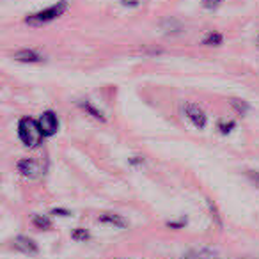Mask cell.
Segmentation results:
<instances>
[{
  "label": "cell",
  "mask_w": 259,
  "mask_h": 259,
  "mask_svg": "<svg viewBox=\"0 0 259 259\" xmlns=\"http://www.w3.org/2000/svg\"><path fill=\"white\" fill-rule=\"evenodd\" d=\"M18 137L27 148H37L45 139L39 121H34L32 117H23L18 122Z\"/></svg>",
  "instance_id": "obj_1"
},
{
  "label": "cell",
  "mask_w": 259,
  "mask_h": 259,
  "mask_svg": "<svg viewBox=\"0 0 259 259\" xmlns=\"http://www.w3.org/2000/svg\"><path fill=\"white\" fill-rule=\"evenodd\" d=\"M68 8H69L68 0H59L57 4L50 6V8L43 9V11H39V13H34V15L27 16L25 23L30 27H43V25H47V23L57 20L59 16L64 15V13L68 11Z\"/></svg>",
  "instance_id": "obj_2"
},
{
  "label": "cell",
  "mask_w": 259,
  "mask_h": 259,
  "mask_svg": "<svg viewBox=\"0 0 259 259\" xmlns=\"http://www.w3.org/2000/svg\"><path fill=\"white\" fill-rule=\"evenodd\" d=\"M185 110V115H187L188 119L192 121V124L195 126V128L202 130L206 126V122H208V115H206V112L202 110L199 105L195 103H185L183 107Z\"/></svg>",
  "instance_id": "obj_3"
},
{
  "label": "cell",
  "mask_w": 259,
  "mask_h": 259,
  "mask_svg": "<svg viewBox=\"0 0 259 259\" xmlns=\"http://www.w3.org/2000/svg\"><path fill=\"white\" fill-rule=\"evenodd\" d=\"M39 126L41 130H43L45 137H52V135H55L59 132V119L57 115L54 114V112H43L39 117Z\"/></svg>",
  "instance_id": "obj_4"
},
{
  "label": "cell",
  "mask_w": 259,
  "mask_h": 259,
  "mask_svg": "<svg viewBox=\"0 0 259 259\" xmlns=\"http://www.w3.org/2000/svg\"><path fill=\"white\" fill-rule=\"evenodd\" d=\"M11 247L15 250L22 252V254H29V255H36L39 252L37 248V243L29 236H16L15 240L11 241Z\"/></svg>",
  "instance_id": "obj_5"
},
{
  "label": "cell",
  "mask_w": 259,
  "mask_h": 259,
  "mask_svg": "<svg viewBox=\"0 0 259 259\" xmlns=\"http://www.w3.org/2000/svg\"><path fill=\"white\" fill-rule=\"evenodd\" d=\"M18 172L22 174L23 178H29V180H34V178L39 176V163L34 162L32 158H23L18 162Z\"/></svg>",
  "instance_id": "obj_6"
},
{
  "label": "cell",
  "mask_w": 259,
  "mask_h": 259,
  "mask_svg": "<svg viewBox=\"0 0 259 259\" xmlns=\"http://www.w3.org/2000/svg\"><path fill=\"white\" fill-rule=\"evenodd\" d=\"M13 59L18 62H25V64H34V62L43 61V55L36 50H30V48H22V50L13 54Z\"/></svg>",
  "instance_id": "obj_7"
},
{
  "label": "cell",
  "mask_w": 259,
  "mask_h": 259,
  "mask_svg": "<svg viewBox=\"0 0 259 259\" xmlns=\"http://www.w3.org/2000/svg\"><path fill=\"white\" fill-rule=\"evenodd\" d=\"M98 222L107 224V226L119 227V229L128 227V220H126L122 215H117V213H101V215L98 217Z\"/></svg>",
  "instance_id": "obj_8"
},
{
  "label": "cell",
  "mask_w": 259,
  "mask_h": 259,
  "mask_svg": "<svg viewBox=\"0 0 259 259\" xmlns=\"http://www.w3.org/2000/svg\"><path fill=\"white\" fill-rule=\"evenodd\" d=\"M78 105H80V107H82L83 110H85L87 114H89L93 119H96V121L105 122V115H103V112H101V110H98V108L94 107V105L91 103V101H87V100H85V101H78Z\"/></svg>",
  "instance_id": "obj_9"
},
{
  "label": "cell",
  "mask_w": 259,
  "mask_h": 259,
  "mask_svg": "<svg viewBox=\"0 0 259 259\" xmlns=\"http://www.w3.org/2000/svg\"><path fill=\"white\" fill-rule=\"evenodd\" d=\"M187 259H219L217 252L208 250V248H201V250H194Z\"/></svg>",
  "instance_id": "obj_10"
},
{
  "label": "cell",
  "mask_w": 259,
  "mask_h": 259,
  "mask_svg": "<svg viewBox=\"0 0 259 259\" xmlns=\"http://www.w3.org/2000/svg\"><path fill=\"white\" fill-rule=\"evenodd\" d=\"M32 224L37 227V229H43V231L52 229V220L48 219V217H43V215H34Z\"/></svg>",
  "instance_id": "obj_11"
},
{
  "label": "cell",
  "mask_w": 259,
  "mask_h": 259,
  "mask_svg": "<svg viewBox=\"0 0 259 259\" xmlns=\"http://www.w3.org/2000/svg\"><path fill=\"white\" fill-rule=\"evenodd\" d=\"M222 34L219 32H209L208 36L204 37V41H202V45H206V47H219V45H222Z\"/></svg>",
  "instance_id": "obj_12"
},
{
  "label": "cell",
  "mask_w": 259,
  "mask_h": 259,
  "mask_svg": "<svg viewBox=\"0 0 259 259\" xmlns=\"http://www.w3.org/2000/svg\"><path fill=\"white\" fill-rule=\"evenodd\" d=\"M231 107H233V110L236 112L238 115H245L248 112V105H247V101H243V100H231Z\"/></svg>",
  "instance_id": "obj_13"
},
{
  "label": "cell",
  "mask_w": 259,
  "mask_h": 259,
  "mask_svg": "<svg viewBox=\"0 0 259 259\" xmlns=\"http://www.w3.org/2000/svg\"><path fill=\"white\" fill-rule=\"evenodd\" d=\"M163 30H167V32H180L181 23L174 18H167L165 22H163Z\"/></svg>",
  "instance_id": "obj_14"
},
{
  "label": "cell",
  "mask_w": 259,
  "mask_h": 259,
  "mask_svg": "<svg viewBox=\"0 0 259 259\" xmlns=\"http://www.w3.org/2000/svg\"><path fill=\"white\" fill-rule=\"evenodd\" d=\"M71 238L76 241H85V240H89V233H87L85 229H82V227H76L71 233Z\"/></svg>",
  "instance_id": "obj_15"
},
{
  "label": "cell",
  "mask_w": 259,
  "mask_h": 259,
  "mask_svg": "<svg viewBox=\"0 0 259 259\" xmlns=\"http://www.w3.org/2000/svg\"><path fill=\"white\" fill-rule=\"evenodd\" d=\"M206 202H208V208H209V213H211V217H213V219H215L217 226H222V219H220V215H219V209H217V206H215V204H213V202H211V201H209V199H208V201H206Z\"/></svg>",
  "instance_id": "obj_16"
},
{
  "label": "cell",
  "mask_w": 259,
  "mask_h": 259,
  "mask_svg": "<svg viewBox=\"0 0 259 259\" xmlns=\"http://www.w3.org/2000/svg\"><path fill=\"white\" fill-rule=\"evenodd\" d=\"M247 178H248V181H250L252 185H255V187L259 188V170H247Z\"/></svg>",
  "instance_id": "obj_17"
},
{
  "label": "cell",
  "mask_w": 259,
  "mask_h": 259,
  "mask_svg": "<svg viewBox=\"0 0 259 259\" xmlns=\"http://www.w3.org/2000/svg\"><path fill=\"white\" fill-rule=\"evenodd\" d=\"M222 2L224 0H202V6H204L206 9H217Z\"/></svg>",
  "instance_id": "obj_18"
},
{
  "label": "cell",
  "mask_w": 259,
  "mask_h": 259,
  "mask_svg": "<svg viewBox=\"0 0 259 259\" xmlns=\"http://www.w3.org/2000/svg\"><path fill=\"white\" fill-rule=\"evenodd\" d=\"M219 128H220V132H222V134H229L231 128H234V122H233V121H229V122H227V124H224V122H220Z\"/></svg>",
  "instance_id": "obj_19"
},
{
  "label": "cell",
  "mask_w": 259,
  "mask_h": 259,
  "mask_svg": "<svg viewBox=\"0 0 259 259\" xmlns=\"http://www.w3.org/2000/svg\"><path fill=\"white\" fill-rule=\"evenodd\" d=\"M122 4L124 6H130V8H135L139 4V0H122Z\"/></svg>",
  "instance_id": "obj_20"
},
{
  "label": "cell",
  "mask_w": 259,
  "mask_h": 259,
  "mask_svg": "<svg viewBox=\"0 0 259 259\" xmlns=\"http://www.w3.org/2000/svg\"><path fill=\"white\" fill-rule=\"evenodd\" d=\"M257 48H259V36H257Z\"/></svg>",
  "instance_id": "obj_21"
}]
</instances>
